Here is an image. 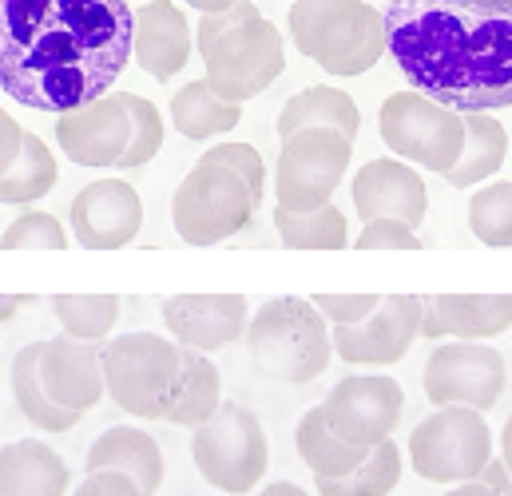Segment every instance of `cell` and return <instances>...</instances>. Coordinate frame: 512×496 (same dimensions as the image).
<instances>
[{
	"label": "cell",
	"mask_w": 512,
	"mask_h": 496,
	"mask_svg": "<svg viewBox=\"0 0 512 496\" xmlns=\"http://www.w3.org/2000/svg\"><path fill=\"white\" fill-rule=\"evenodd\" d=\"M163 326L183 350L215 354L247 334L251 306L243 294H175L163 298Z\"/></svg>",
	"instance_id": "9a60e30c"
},
{
	"label": "cell",
	"mask_w": 512,
	"mask_h": 496,
	"mask_svg": "<svg viewBox=\"0 0 512 496\" xmlns=\"http://www.w3.org/2000/svg\"><path fill=\"white\" fill-rule=\"evenodd\" d=\"M243 120V104H227L219 100L207 80H191L183 84L175 96H171V124L179 135L203 143V139H215V135H227L235 131Z\"/></svg>",
	"instance_id": "83f0119b"
},
{
	"label": "cell",
	"mask_w": 512,
	"mask_h": 496,
	"mask_svg": "<svg viewBox=\"0 0 512 496\" xmlns=\"http://www.w3.org/2000/svg\"><path fill=\"white\" fill-rule=\"evenodd\" d=\"M421 338V298L382 294L378 310L354 326H330V346L346 366H393Z\"/></svg>",
	"instance_id": "5bb4252c"
},
{
	"label": "cell",
	"mask_w": 512,
	"mask_h": 496,
	"mask_svg": "<svg viewBox=\"0 0 512 496\" xmlns=\"http://www.w3.org/2000/svg\"><path fill=\"white\" fill-rule=\"evenodd\" d=\"M294 449L302 457V465L314 473V477H346L350 469H358L366 461L370 449H358V445H346L342 437H334V429L326 425L322 417V405L306 409L298 417V429H294Z\"/></svg>",
	"instance_id": "4316f807"
},
{
	"label": "cell",
	"mask_w": 512,
	"mask_h": 496,
	"mask_svg": "<svg viewBox=\"0 0 512 496\" xmlns=\"http://www.w3.org/2000/svg\"><path fill=\"white\" fill-rule=\"evenodd\" d=\"M512 326V294H429L421 298V338L489 342Z\"/></svg>",
	"instance_id": "ffe728a7"
},
{
	"label": "cell",
	"mask_w": 512,
	"mask_h": 496,
	"mask_svg": "<svg viewBox=\"0 0 512 496\" xmlns=\"http://www.w3.org/2000/svg\"><path fill=\"white\" fill-rule=\"evenodd\" d=\"M52 314L68 338L104 346L120 322V298L116 294H56Z\"/></svg>",
	"instance_id": "1f68e13d"
},
{
	"label": "cell",
	"mask_w": 512,
	"mask_h": 496,
	"mask_svg": "<svg viewBox=\"0 0 512 496\" xmlns=\"http://www.w3.org/2000/svg\"><path fill=\"white\" fill-rule=\"evenodd\" d=\"M191 461L199 477L219 493H255L270 465V441L255 413L239 401H223L191 437Z\"/></svg>",
	"instance_id": "52a82bcc"
},
{
	"label": "cell",
	"mask_w": 512,
	"mask_h": 496,
	"mask_svg": "<svg viewBox=\"0 0 512 496\" xmlns=\"http://www.w3.org/2000/svg\"><path fill=\"white\" fill-rule=\"evenodd\" d=\"M203 68H207V88L227 100V104H247L262 96L282 72H286V44L282 32L274 28V20H266L262 12L219 32L215 40H207L199 48Z\"/></svg>",
	"instance_id": "9c48e42d"
},
{
	"label": "cell",
	"mask_w": 512,
	"mask_h": 496,
	"mask_svg": "<svg viewBox=\"0 0 512 496\" xmlns=\"http://www.w3.org/2000/svg\"><path fill=\"white\" fill-rule=\"evenodd\" d=\"M183 4H187V8H195V12H203V16H207V12H223V8H231V4H235V0H183Z\"/></svg>",
	"instance_id": "7dc6e473"
},
{
	"label": "cell",
	"mask_w": 512,
	"mask_h": 496,
	"mask_svg": "<svg viewBox=\"0 0 512 496\" xmlns=\"http://www.w3.org/2000/svg\"><path fill=\"white\" fill-rule=\"evenodd\" d=\"M251 16H258L255 0H235V4L223 8V12H207V16L199 20V28H195V48H203L207 40H215L219 32H227V28H235V24L251 20Z\"/></svg>",
	"instance_id": "ab89813d"
},
{
	"label": "cell",
	"mask_w": 512,
	"mask_h": 496,
	"mask_svg": "<svg viewBox=\"0 0 512 496\" xmlns=\"http://www.w3.org/2000/svg\"><path fill=\"white\" fill-rule=\"evenodd\" d=\"M290 40L326 76L350 80L385 56V16L366 0H294Z\"/></svg>",
	"instance_id": "3957f363"
},
{
	"label": "cell",
	"mask_w": 512,
	"mask_h": 496,
	"mask_svg": "<svg viewBox=\"0 0 512 496\" xmlns=\"http://www.w3.org/2000/svg\"><path fill=\"white\" fill-rule=\"evenodd\" d=\"M310 302L330 326H354L378 310L382 294H314Z\"/></svg>",
	"instance_id": "74e56055"
},
{
	"label": "cell",
	"mask_w": 512,
	"mask_h": 496,
	"mask_svg": "<svg viewBox=\"0 0 512 496\" xmlns=\"http://www.w3.org/2000/svg\"><path fill=\"white\" fill-rule=\"evenodd\" d=\"M477 481H485L497 496H512V473L501 465V457H489V465L481 469V477H477Z\"/></svg>",
	"instance_id": "7bdbcfd3"
},
{
	"label": "cell",
	"mask_w": 512,
	"mask_h": 496,
	"mask_svg": "<svg viewBox=\"0 0 512 496\" xmlns=\"http://www.w3.org/2000/svg\"><path fill=\"white\" fill-rule=\"evenodd\" d=\"M397 481H401V449L393 445V437L374 445L366 461L346 477H314L318 496H389Z\"/></svg>",
	"instance_id": "4dcf8cb0"
},
{
	"label": "cell",
	"mask_w": 512,
	"mask_h": 496,
	"mask_svg": "<svg viewBox=\"0 0 512 496\" xmlns=\"http://www.w3.org/2000/svg\"><path fill=\"white\" fill-rule=\"evenodd\" d=\"M28 302H36V298H32V294H0V326L12 322V314H16L20 306H28Z\"/></svg>",
	"instance_id": "ee69618b"
},
{
	"label": "cell",
	"mask_w": 512,
	"mask_h": 496,
	"mask_svg": "<svg viewBox=\"0 0 512 496\" xmlns=\"http://www.w3.org/2000/svg\"><path fill=\"white\" fill-rule=\"evenodd\" d=\"M120 104L128 108V120H131V143L120 159L124 171H135V167H147L159 147H163V116L159 108L147 100V96H135V92H116Z\"/></svg>",
	"instance_id": "e575fe53"
},
{
	"label": "cell",
	"mask_w": 512,
	"mask_h": 496,
	"mask_svg": "<svg viewBox=\"0 0 512 496\" xmlns=\"http://www.w3.org/2000/svg\"><path fill=\"white\" fill-rule=\"evenodd\" d=\"M258 496H310V493H306V489H298V485H290V481H270Z\"/></svg>",
	"instance_id": "bcb514c9"
},
{
	"label": "cell",
	"mask_w": 512,
	"mask_h": 496,
	"mask_svg": "<svg viewBox=\"0 0 512 496\" xmlns=\"http://www.w3.org/2000/svg\"><path fill=\"white\" fill-rule=\"evenodd\" d=\"M72 243L64 223L48 211H24L20 219H12L0 235L4 250H64Z\"/></svg>",
	"instance_id": "d590c367"
},
{
	"label": "cell",
	"mask_w": 512,
	"mask_h": 496,
	"mask_svg": "<svg viewBox=\"0 0 512 496\" xmlns=\"http://www.w3.org/2000/svg\"><path fill=\"white\" fill-rule=\"evenodd\" d=\"M274 227H278L282 247H290V250H346L350 247L346 215H342L334 203H326V207H318V211H306V215H294V211L274 207Z\"/></svg>",
	"instance_id": "d6a6232c"
},
{
	"label": "cell",
	"mask_w": 512,
	"mask_h": 496,
	"mask_svg": "<svg viewBox=\"0 0 512 496\" xmlns=\"http://www.w3.org/2000/svg\"><path fill=\"white\" fill-rule=\"evenodd\" d=\"M469 231L485 247H512V179L485 183L469 195Z\"/></svg>",
	"instance_id": "836d02e7"
},
{
	"label": "cell",
	"mask_w": 512,
	"mask_h": 496,
	"mask_svg": "<svg viewBox=\"0 0 512 496\" xmlns=\"http://www.w3.org/2000/svg\"><path fill=\"white\" fill-rule=\"evenodd\" d=\"M203 159L235 171L251 187V195L262 203V195H266V163H262V155H258L251 143H215L211 151H203Z\"/></svg>",
	"instance_id": "8d00e7d4"
},
{
	"label": "cell",
	"mask_w": 512,
	"mask_h": 496,
	"mask_svg": "<svg viewBox=\"0 0 512 496\" xmlns=\"http://www.w3.org/2000/svg\"><path fill=\"white\" fill-rule=\"evenodd\" d=\"M104 393L143 421H167L183 385V346L159 334H120L100 346Z\"/></svg>",
	"instance_id": "5b68a950"
},
{
	"label": "cell",
	"mask_w": 512,
	"mask_h": 496,
	"mask_svg": "<svg viewBox=\"0 0 512 496\" xmlns=\"http://www.w3.org/2000/svg\"><path fill=\"white\" fill-rule=\"evenodd\" d=\"M72 239L84 250H120L139 239L143 199L124 179H96L72 199Z\"/></svg>",
	"instance_id": "2e32d148"
},
{
	"label": "cell",
	"mask_w": 512,
	"mask_h": 496,
	"mask_svg": "<svg viewBox=\"0 0 512 496\" xmlns=\"http://www.w3.org/2000/svg\"><path fill=\"white\" fill-rule=\"evenodd\" d=\"M20 139H24V127L0 108V175L16 163V155H20Z\"/></svg>",
	"instance_id": "b9f144b4"
},
{
	"label": "cell",
	"mask_w": 512,
	"mask_h": 496,
	"mask_svg": "<svg viewBox=\"0 0 512 496\" xmlns=\"http://www.w3.org/2000/svg\"><path fill=\"white\" fill-rule=\"evenodd\" d=\"M505 155H509V131H505V124L493 112H465V147H461V159L441 179L449 187H457V191L481 187V183H489L505 167Z\"/></svg>",
	"instance_id": "cb8c5ba5"
},
{
	"label": "cell",
	"mask_w": 512,
	"mask_h": 496,
	"mask_svg": "<svg viewBox=\"0 0 512 496\" xmlns=\"http://www.w3.org/2000/svg\"><path fill=\"white\" fill-rule=\"evenodd\" d=\"M350 155H354V139H346L334 127H302L286 135L274 167L278 207L294 215L326 207L350 171Z\"/></svg>",
	"instance_id": "8fae6325"
},
{
	"label": "cell",
	"mask_w": 512,
	"mask_h": 496,
	"mask_svg": "<svg viewBox=\"0 0 512 496\" xmlns=\"http://www.w3.org/2000/svg\"><path fill=\"white\" fill-rule=\"evenodd\" d=\"M131 56L151 80H175L191 60V24L175 0H147L131 12Z\"/></svg>",
	"instance_id": "44dd1931"
},
{
	"label": "cell",
	"mask_w": 512,
	"mask_h": 496,
	"mask_svg": "<svg viewBox=\"0 0 512 496\" xmlns=\"http://www.w3.org/2000/svg\"><path fill=\"white\" fill-rule=\"evenodd\" d=\"M40 342H32V346H24L16 358H12V397H16V409L36 425V429H44V433H68V429H76L80 425V417L84 413H72V409H60V405H52V397L44 393V385H40Z\"/></svg>",
	"instance_id": "f1b7e54d"
},
{
	"label": "cell",
	"mask_w": 512,
	"mask_h": 496,
	"mask_svg": "<svg viewBox=\"0 0 512 496\" xmlns=\"http://www.w3.org/2000/svg\"><path fill=\"white\" fill-rule=\"evenodd\" d=\"M223 405V377H219V366L199 354V350H183V385H179V397L167 413L171 425L179 429H195L203 425L215 409Z\"/></svg>",
	"instance_id": "f546056e"
},
{
	"label": "cell",
	"mask_w": 512,
	"mask_h": 496,
	"mask_svg": "<svg viewBox=\"0 0 512 496\" xmlns=\"http://www.w3.org/2000/svg\"><path fill=\"white\" fill-rule=\"evenodd\" d=\"M401 409H405V393L385 373H350L322 401V417L334 429V437L358 449H374L389 441L401 421Z\"/></svg>",
	"instance_id": "4fadbf2b"
},
{
	"label": "cell",
	"mask_w": 512,
	"mask_h": 496,
	"mask_svg": "<svg viewBox=\"0 0 512 496\" xmlns=\"http://www.w3.org/2000/svg\"><path fill=\"white\" fill-rule=\"evenodd\" d=\"M255 211L258 199L251 187L235 171L207 159H199L171 195V227L187 247H219L235 239L251 227Z\"/></svg>",
	"instance_id": "8992f818"
},
{
	"label": "cell",
	"mask_w": 512,
	"mask_h": 496,
	"mask_svg": "<svg viewBox=\"0 0 512 496\" xmlns=\"http://www.w3.org/2000/svg\"><path fill=\"white\" fill-rule=\"evenodd\" d=\"M88 473H124L143 496H155L163 485V449L147 429L112 425L88 449Z\"/></svg>",
	"instance_id": "7402d4cb"
},
{
	"label": "cell",
	"mask_w": 512,
	"mask_h": 496,
	"mask_svg": "<svg viewBox=\"0 0 512 496\" xmlns=\"http://www.w3.org/2000/svg\"><path fill=\"white\" fill-rule=\"evenodd\" d=\"M354 211L362 223L370 219H401L405 227H421L425 211H429V191L425 179L417 175V167L401 163V159H370L358 167L354 175Z\"/></svg>",
	"instance_id": "ac0fdd59"
},
{
	"label": "cell",
	"mask_w": 512,
	"mask_h": 496,
	"mask_svg": "<svg viewBox=\"0 0 512 496\" xmlns=\"http://www.w3.org/2000/svg\"><path fill=\"white\" fill-rule=\"evenodd\" d=\"M251 362L266 377L286 385H306L330 370V322L314 310L310 298H270L247 322Z\"/></svg>",
	"instance_id": "277c9868"
},
{
	"label": "cell",
	"mask_w": 512,
	"mask_h": 496,
	"mask_svg": "<svg viewBox=\"0 0 512 496\" xmlns=\"http://www.w3.org/2000/svg\"><path fill=\"white\" fill-rule=\"evenodd\" d=\"M409 465L421 481L461 485L477 481L493 457V429L485 413L465 405H441L409 433Z\"/></svg>",
	"instance_id": "ba28073f"
},
{
	"label": "cell",
	"mask_w": 512,
	"mask_h": 496,
	"mask_svg": "<svg viewBox=\"0 0 512 496\" xmlns=\"http://www.w3.org/2000/svg\"><path fill=\"white\" fill-rule=\"evenodd\" d=\"M421 385H425V397L433 401V409L465 405V409L489 413L509 385V366H505L501 350H493L485 342H445L429 354Z\"/></svg>",
	"instance_id": "7c38bea8"
},
{
	"label": "cell",
	"mask_w": 512,
	"mask_h": 496,
	"mask_svg": "<svg viewBox=\"0 0 512 496\" xmlns=\"http://www.w3.org/2000/svg\"><path fill=\"white\" fill-rule=\"evenodd\" d=\"M378 131H382V143L393 151V159L433 175H445L465 147V116L413 88L385 96Z\"/></svg>",
	"instance_id": "30bf717a"
},
{
	"label": "cell",
	"mask_w": 512,
	"mask_h": 496,
	"mask_svg": "<svg viewBox=\"0 0 512 496\" xmlns=\"http://www.w3.org/2000/svg\"><path fill=\"white\" fill-rule=\"evenodd\" d=\"M128 0H0V88L28 112L112 92L131 60Z\"/></svg>",
	"instance_id": "6da1fadb"
},
{
	"label": "cell",
	"mask_w": 512,
	"mask_h": 496,
	"mask_svg": "<svg viewBox=\"0 0 512 496\" xmlns=\"http://www.w3.org/2000/svg\"><path fill=\"white\" fill-rule=\"evenodd\" d=\"M445 496H497L485 481H461V485H449Z\"/></svg>",
	"instance_id": "f6af8a7d"
},
{
	"label": "cell",
	"mask_w": 512,
	"mask_h": 496,
	"mask_svg": "<svg viewBox=\"0 0 512 496\" xmlns=\"http://www.w3.org/2000/svg\"><path fill=\"white\" fill-rule=\"evenodd\" d=\"M358 250H421V239L401 219H370L362 235L354 239Z\"/></svg>",
	"instance_id": "f35d334b"
},
{
	"label": "cell",
	"mask_w": 512,
	"mask_h": 496,
	"mask_svg": "<svg viewBox=\"0 0 512 496\" xmlns=\"http://www.w3.org/2000/svg\"><path fill=\"white\" fill-rule=\"evenodd\" d=\"M56 183H60V163H56L52 147L36 131H24L16 163L0 175V203H8V207H32L44 195H52Z\"/></svg>",
	"instance_id": "484cf974"
},
{
	"label": "cell",
	"mask_w": 512,
	"mask_h": 496,
	"mask_svg": "<svg viewBox=\"0 0 512 496\" xmlns=\"http://www.w3.org/2000/svg\"><path fill=\"white\" fill-rule=\"evenodd\" d=\"M385 52L453 112L512 108V0H389Z\"/></svg>",
	"instance_id": "7a4b0ae2"
},
{
	"label": "cell",
	"mask_w": 512,
	"mask_h": 496,
	"mask_svg": "<svg viewBox=\"0 0 512 496\" xmlns=\"http://www.w3.org/2000/svg\"><path fill=\"white\" fill-rule=\"evenodd\" d=\"M278 135H294L302 127H334L342 131L346 139H358L362 131V112L358 104L342 92V88H330V84H318V88H306L298 96H290L278 112Z\"/></svg>",
	"instance_id": "d4e9b609"
},
{
	"label": "cell",
	"mask_w": 512,
	"mask_h": 496,
	"mask_svg": "<svg viewBox=\"0 0 512 496\" xmlns=\"http://www.w3.org/2000/svg\"><path fill=\"white\" fill-rule=\"evenodd\" d=\"M56 143L76 167H120L131 143V120L120 96H100L56 116Z\"/></svg>",
	"instance_id": "e0dca14e"
},
{
	"label": "cell",
	"mask_w": 512,
	"mask_h": 496,
	"mask_svg": "<svg viewBox=\"0 0 512 496\" xmlns=\"http://www.w3.org/2000/svg\"><path fill=\"white\" fill-rule=\"evenodd\" d=\"M72 496H143L135 489V481L124 473H88L84 485Z\"/></svg>",
	"instance_id": "60d3db41"
},
{
	"label": "cell",
	"mask_w": 512,
	"mask_h": 496,
	"mask_svg": "<svg viewBox=\"0 0 512 496\" xmlns=\"http://www.w3.org/2000/svg\"><path fill=\"white\" fill-rule=\"evenodd\" d=\"M36 370H40L44 393L60 409L88 413L108 397L104 393L100 346H92V342H76L68 334H56V338L40 342V366Z\"/></svg>",
	"instance_id": "d6986e66"
},
{
	"label": "cell",
	"mask_w": 512,
	"mask_h": 496,
	"mask_svg": "<svg viewBox=\"0 0 512 496\" xmlns=\"http://www.w3.org/2000/svg\"><path fill=\"white\" fill-rule=\"evenodd\" d=\"M68 481L64 457L36 437L0 449V496H68Z\"/></svg>",
	"instance_id": "603a6c76"
}]
</instances>
